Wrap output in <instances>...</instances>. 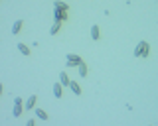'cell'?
Instances as JSON below:
<instances>
[{
    "instance_id": "cell-1",
    "label": "cell",
    "mask_w": 158,
    "mask_h": 126,
    "mask_svg": "<svg viewBox=\"0 0 158 126\" xmlns=\"http://www.w3.org/2000/svg\"><path fill=\"white\" fill-rule=\"evenodd\" d=\"M148 53H150V45H148V41H138L136 47H135V55L136 57H146Z\"/></svg>"
},
{
    "instance_id": "cell-2",
    "label": "cell",
    "mask_w": 158,
    "mask_h": 126,
    "mask_svg": "<svg viewBox=\"0 0 158 126\" xmlns=\"http://www.w3.org/2000/svg\"><path fill=\"white\" fill-rule=\"evenodd\" d=\"M65 65L67 67H79L83 63V59H81V55H77V53H67L65 55Z\"/></svg>"
},
{
    "instance_id": "cell-3",
    "label": "cell",
    "mask_w": 158,
    "mask_h": 126,
    "mask_svg": "<svg viewBox=\"0 0 158 126\" xmlns=\"http://www.w3.org/2000/svg\"><path fill=\"white\" fill-rule=\"evenodd\" d=\"M22 112H24V100L20 99V96H16V99H14V110H12V114L18 118Z\"/></svg>"
},
{
    "instance_id": "cell-4",
    "label": "cell",
    "mask_w": 158,
    "mask_h": 126,
    "mask_svg": "<svg viewBox=\"0 0 158 126\" xmlns=\"http://www.w3.org/2000/svg\"><path fill=\"white\" fill-rule=\"evenodd\" d=\"M53 18H56V22H65V20H67V10L53 8Z\"/></svg>"
},
{
    "instance_id": "cell-5",
    "label": "cell",
    "mask_w": 158,
    "mask_h": 126,
    "mask_svg": "<svg viewBox=\"0 0 158 126\" xmlns=\"http://www.w3.org/2000/svg\"><path fill=\"white\" fill-rule=\"evenodd\" d=\"M36 100H38L36 95H30V99L24 103V110H34V108H36Z\"/></svg>"
},
{
    "instance_id": "cell-6",
    "label": "cell",
    "mask_w": 158,
    "mask_h": 126,
    "mask_svg": "<svg viewBox=\"0 0 158 126\" xmlns=\"http://www.w3.org/2000/svg\"><path fill=\"white\" fill-rule=\"evenodd\" d=\"M53 96H56V99H61V96H63V85L61 83L53 85Z\"/></svg>"
},
{
    "instance_id": "cell-7",
    "label": "cell",
    "mask_w": 158,
    "mask_h": 126,
    "mask_svg": "<svg viewBox=\"0 0 158 126\" xmlns=\"http://www.w3.org/2000/svg\"><path fill=\"white\" fill-rule=\"evenodd\" d=\"M61 26H63V22H53V24H52V28H49V33H52V36H56V33H59V30H61Z\"/></svg>"
},
{
    "instance_id": "cell-8",
    "label": "cell",
    "mask_w": 158,
    "mask_h": 126,
    "mask_svg": "<svg viewBox=\"0 0 158 126\" xmlns=\"http://www.w3.org/2000/svg\"><path fill=\"white\" fill-rule=\"evenodd\" d=\"M34 112H36V116H38L40 120H48V118H49V114H48L44 108H34Z\"/></svg>"
},
{
    "instance_id": "cell-9",
    "label": "cell",
    "mask_w": 158,
    "mask_h": 126,
    "mask_svg": "<svg viewBox=\"0 0 158 126\" xmlns=\"http://www.w3.org/2000/svg\"><path fill=\"white\" fill-rule=\"evenodd\" d=\"M59 83H61L63 87H69V83H71V81H69V77H67V73H65V71H61V73H59Z\"/></svg>"
},
{
    "instance_id": "cell-10",
    "label": "cell",
    "mask_w": 158,
    "mask_h": 126,
    "mask_svg": "<svg viewBox=\"0 0 158 126\" xmlns=\"http://www.w3.org/2000/svg\"><path fill=\"white\" fill-rule=\"evenodd\" d=\"M69 89H71V93L73 95H81V87H79V83H75V81H71V83H69Z\"/></svg>"
},
{
    "instance_id": "cell-11",
    "label": "cell",
    "mask_w": 158,
    "mask_h": 126,
    "mask_svg": "<svg viewBox=\"0 0 158 126\" xmlns=\"http://www.w3.org/2000/svg\"><path fill=\"white\" fill-rule=\"evenodd\" d=\"M22 26H24V22H22V20H16V22L12 24V33H14V36H16V33H20Z\"/></svg>"
},
{
    "instance_id": "cell-12",
    "label": "cell",
    "mask_w": 158,
    "mask_h": 126,
    "mask_svg": "<svg viewBox=\"0 0 158 126\" xmlns=\"http://www.w3.org/2000/svg\"><path fill=\"white\" fill-rule=\"evenodd\" d=\"M99 36H101V30H99V26L95 24V26H91V37L97 41V40H99Z\"/></svg>"
},
{
    "instance_id": "cell-13",
    "label": "cell",
    "mask_w": 158,
    "mask_h": 126,
    "mask_svg": "<svg viewBox=\"0 0 158 126\" xmlns=\"http://www.w3.org/2000/svg\"><path fill=\"white\" fill-rule=\"evenodd\" d=\"M16 47H18V51H20V53H24V55H30V53H32V51H30V47L26 45V43H18Z\"/></svg>"
},
{
    "instance_id": "cell-14",
    "label": "cell",
    "mask_w": 158,
    "mask_h": 126,
    "mask_svg": "<svg viewBox=\"0 0 158 126\" xmlns=\"http://www.w3.org/2000/svg\"><path fill=\"white\" fill-rule=\"evenodd\" d=\"M53 8H61V10H69V6L65 2H61V0H56V4H53Z\"/></svg>"
},
{
    "instance_id": "cell-15",
    "label": "cell",
    "mask_w": 158,
    "mask_h": 126,
    "mask_svg": "<svg viewBox=\"0 0 158 126\" xmlns=\"http://www.w3.org/2000/svg\"><path fill=\"white\" fill-rule=\"evenodd\" d=\"M85 75H87V65L81 63V65H79V77H85Z\"/></svg>"
},
{
    "instance_id": "cell-16",
    "label": "cell",
    "mask_w": 158,
    "mask_h": 126,
    "mask_svg": "<svg viewBox=\"0 0 158 126\" xmlns=\"http://www.w3.org/2000/svg\"><path fill=\"white\" fill-rule=\"evenodd\" d=\"M26 126H36V122H34V120H32V118H30V120H28V122H26Z\"/></svg>"
},
{
    "instance_id": "cell-17",
    "label": "cell",
    "mask_w": 158,
    "mask_h": 126,
    "mask_svg": "<svg viewBox=\"0 0 158 126\" xmlns=\"http://www.w3.org/2000/svg\"><path fill=\"white\" fill-rule=\"evenodd\" d=\"M2 93H4V87H2V83H0V96H2Z\"/></svg>"
}]
</instances>
